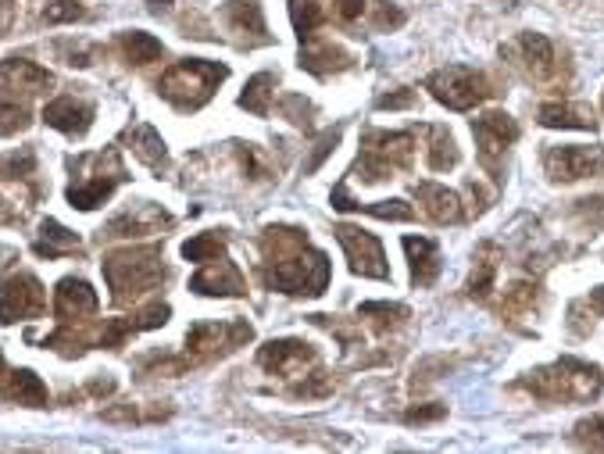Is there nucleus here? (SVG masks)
Returning a JSON list of instances; mask_svg holds the SVG:
<instances>
[{
	"label": "nucleus",
	"mask_w": 604,
	"mask_h": 454,
	"mask_svg": "<svg viewBox=\"0 0 604 454\" xmlns=\"http://www.w3.org/2000/svg\"><path fill=\"white\" fill-rule=\"evenodd\" d=\"M168 4H172V0H147V8H151V11H165Z\"/></svg>",
	"instance_id": "51"
},
{
	"label": "nucleus",
	"mask_w": 604,
	"mask_h": 454,
	"mask_svg": "<svg viewBox=\"0 0 604 454\" xmlns=\"http://www.w3.org/2000/svg\"><path fill=\"white\" fill-rule=\"evenodd\" d=\"M226 76H229V68L219 65V61L186 58V61H176V65L161 76L158 93L172 104V108L197 111L215 97V90L226 83Z\"/></svg>",
	"instance_id": "2"
},
{
	"label": "nucleus",
	"mask_w": 604,
	"mask_h": 454,
	"mask_svg": "<svg viewBox=\"0 0 604 454\" xmlns=\"http://www.w3.org/2000/svg\"><path fill=\"white\" fill-rule=\"evenodd\" d=\"M404 22V11L401 8H390L386 0L376 4V29H397Z\"/></svg>",
	"instance_id": "44"
},
{
	"label": "nucleus",
	"mask_w": 604,
	"mask_h": 454,
	"mask_svg": "<svg viewBox=\"0 0 604 454\" xmlns=\"http://www.w3.org/2000/svg\"><path fill=\"white\" fill-rule=\"evenodd\" d=\"M265 286L272 290H283V294H304V297H319L329 286V261L322 251H311V247H301V251L286 254V258H276L265 265L261 272Z\"/></svg>",
	"instance_id": "3"
},
{
	"label": "nucleus",
	"mask_w": 604,
	"mask_h": 454,
	"mask_svg": "<svg viewBox=\"0 0 604 454\" xmlns=\"http://www.w3.org/2000/svg\"><path fill=\"white\" fill-rule=\"evenodd\" d=\"M419 201L426 204V215L433 222H462L465 219V208H462V197L447 190V186L437 183H419L415 186Z\"/></svg>",
	"instance_id": "20"
},
{
	"label": "nucleus",
	"mask_w": 604,
	"mask_h": 454,
	"mask_svg": "<svg viewBox=\"0 0 604 454\" xmlns=\"http://www.w3.org/2000/svg\"><path fill=\"white\" fill-rule=\"evenodd\" d=\"M526 387L537 397H544V401H569V397L587 401V397L601 394L604 376L597 365L576 362V358H562V362L551 365V369L533 372V379H526Z\"/></svg>",
	"instance_id": "4"
},
{
	"label": "nucleus",
	"mask_w": 604,
	"mask_h": 454,
	"mask_svg": "<svg viewBox=\"0 0 604 454\" xmlns=\"http://www.w3.org/2000/svg\"><path fill=\"white\" fill-rule=\"evenodd\" d=\"M101 272L111 286L115 304H136L168 279L165 258L158 247H126L101 261Z\"/></svg>",
	"instance_id": "1"
},
{
	"label": "nucleus",
	"mask_w": 604,
	"mask_h": 454,
	"mask_svg": "<svg viewBox=\"0 0 604 454\" xmlns=\"http://www.w3.org/2000/svg\"><path fill=\"white\" fill-rule=\"evenodd\" d=\"M222 18L233 33H244L254 36L258 43H269V29H265V15H261V4L258 0H229L222 8Z\"/></svg>",
	"instance_id": "21"
},
{
	"label": "nucleus",
	"mask_w": 604,
	"mask_h": 454,
	"mask_svg": "<svg viewBox=\"0 0 604 454\" xmlns=\"http://www.w3.org/2000/svg\"><path fill=\"white\" fill-rule=\"evenodd\" d=\"M101 301H97V290H93L86 279L65 276L54 290V315H58L61 326H72V322H86L97 315Z\"/></svg>",
	"instance_id": "10"
},
{
	"label": "nucleus",
	"mask_w": 604,
	"mask_h": 454,
	"mask_svg": "<svg viewBox=\"0 0 604 454\" xmlns=\"http://www.w3.org/2000/svg\"><path fill=\"white\" fill-rule=\"evenodd\" d=\"M490 258L479 261V269L472 272L469 279V294L472 297H487L490 294V286H494V272H497V261H494V247H490Z\"/></svg>",
	"instance_id": "36"
},
{
	"label": "nucleus",
	"mask_w": 604,
	"mask_h": 454,
	"mask_svg": "<svg viewBox=\"0 0 604 454\" xmlns=\"http://www.w3.org/2000/svg\"><path fill=\"white\" fill-rule=\"evenodd\" d=\"M336 143H340V129H329V133H322V136H319V143H315V151H311V154H308V161H304V172H308V176H311V172H319L322 161H326L329 154L336 151Z\"/></svg>",
	"instance_id": "37"
},
{
	"label": "nucleus",
	"mask_w": 604,
	"mask_h": 454,
	"mask_svg": "<svg viewBox=\"0 0 604 454\" xmlns=\"http://www.w3.org/2000/svg\"><path fill=\"white\" fill-rule=\"evenodd\" d=\"M272 86H276V76H272V72H258V76L244 86V93H240V108L265 118L272 111Z\"/></svg>",
	"instance_id": "30"
},
{
	"label": "nucleus",
	"mask_w": 604,
	"mask_h": 454,
	"mask_svg": "<svg viewBox=\"0 0 604 454\" xmlns=\"http://www.w3.org/2000/svg\"><path fill=\"white\" fill-rule=\"evenodd\" d=\"M122 140L129 143V151L136 154V158L147 165V169H161L165 165V140H161V133L154 126H147V122H136V126L126 129V136Z\"/></svg>",
	"instance_id": "23"
},
{
	"label": "nucleus",
	"mask_w": 604,
	"mask_h": 454,
	"mask_svg": "<svg viewBox=\"0 0 604 454\" xmlns=\"http://www.w3.org/2000/svg\"><path fill=\"white\" fill-rule=\"evenodd\" d=\"M4 401L11 404H26V408H47L51 404V394L40 383V376L29 369H15L8 379V390H4Z\"/></svg>",
	"instance_id": "24"
},
{
	"label": "nucleus",
	"mask_w": 604,
	"mask_h": 454,
	"mask_svg": "<svg viewBox=\"0 0 604 454\" xmlns=\"http://www.w3.org/2000/svg\"><path fill=\"white\" fill-rule=\"evenodd\" d=\"M122 183H126V169L108 172V176H104V172H90V176H83L79 183L68 186V201L79 211H93V208H101Z\"/></svg>",
	"instance_id": "17"
},
{
	"label": "nucleus",
	"mask_w": 604,
	"mask_h": 454,
	"mask_svg": "<svg viewBox=\"0 0 604 454\" xmlns=\"http://www.w3.org/2000/svg\"><path fill=\"white\" fill-rule=\"evenodd\" d=\"M358 315H379L376 329L379 333H386L390 326H397L401 319H408V308H404V304H361Z\"/></svg>",
	"instance_id": "35"
},
{
	"label": "nucleus",
	"mask_w": 604,
	"mask_h": 454,
	"mask_svg": "<svg viewBox=\"0 0 604 454\" xmlns=\"http://www.w3.org/2000/svg\"><path fill=\"white\" fill-rule=\"evenodd\" d=\"M301 68H308L311 76H329L340 68H351V54L333 47V43H311L301 51Z\"/></svg>",
	"instance_id": "25"
},
{
	"label": "nucleus",
	"mask_w": 604,
	"mask_h": 454,
	"mask_svg": "<svg viewBox=\"0 0 604 454\" xmlns=\"http://www.w3.org/2000/svg\"><path fill=\"white\" fill-rule=\"evenodd\" d=\"M426 90L451 111H469L494 93L487 76H479L476 68H465V65H447L440 68V72H433V76L426 79Z\"/></svg>",
	"instance_id": "7"
},
{
	"label": "nucleus",
	"mask_w": 604,
	"mask_h": 454,
	"mask_svg": "<svg viewBox=\"0 0 604 454\" xmlns=\"http://www.w3.org/2000/svg\"><path fill=\"white\" fill-rule=\"evenodd\" d=\"M36 172V154L29 151H22V154H11L8 161H4V169H0V176L4 179H29Z\"/></svg>",
	"instance_id": "38"
},
{
	"label": "nucleus",
	"mask_w": 604,
	"mask_h": 454,
	"mask_svg": "<svg viewBox=\"0 0 604 454\" xmlns=\"http://www.w3.org/2000/svg\"><path fill=\"white\" fill-rule=\"evenodd\" d=\"M11 372H15V369H8V365H4V358H0V397H4V390H8Z\"/></svg>",
	"instance_id": "49"
},
{
	"label": "nucleus",
	"mask_w": 604,
	"mask_h": 454,
	"mask_svg": "<svg viewBox=\"0 0 604 454\" xmlns=\"http://www.w3.org/2000/svg\"><path fill=\"white\" fill-rule=\"evenodd\" d=\"M47 312V290L33 272H11L0 279V322L36 319Z\"/></svg>",
	"instance_id": "8"
},
{
	"label": "nucleus",
	"mask_w": 604,
	"mask_h": 454,
	"mask_svg": "<svg viewBox=\"0 0 604 454\" xmlns=\"http://www.w3.org/2000/svg\"><path fill=\"white\" fill-rule=\"evenodd\" d=\"M590 304H594V312L604 315V286H597L594 294H590Z\"/></svg>",
	"instance_id": "50"
},
{
	"label": "nucleus",
	"mask_w": 604,
	"mask_h": 454,
	"mask_svg": "<svg viewBox=\"0 0 604 454\" xmlns=\"http://www.w3.org/2000/svg\"><path fill=\"white\" fill-rule=\"evenodd\" d=\"M54 86V76L47 68H40L29 58H8L0 65V93L4 90H22V93H43Z\"/></svg>",
	"instance_id": "18"
},
{
	"label": "nucleus",
	"mask_w": 604,
	"mask_h": 454,
	"mask_svg": "<svg viewBox=\"0 0 604 454\" xmlns=\"http://www.w3.org/2000/svg\"><path fill=\"white\" fill-rule=\"evenodd\" d=\"M415 140L412 133H379V129H369L365 140H361V158H358V172L365 183H379L394 169H404L412 161Z\"/></svg>",
	"instance_id": "6"
},
{
	"label": "nucleus",
	"mask_w": 604,
	"mask_h": 454,
	"mask_svg": "<svg viewBox=\"0 0 604 454\" xmlns=\"http://www.w3.org/2000/svg\"><path fill=\"white\" fill-rule=\"evenodd\" d=\"M472 133H476V147L479 154H483V161H494L497 154H504L519 140L515 118L504 115V111H490V115L476 118V122H472Z\"/></svg>",
	"instance_id": "13"
},
{
	"label": "nucleus",
	"mask_w": 604,
	"mask_h": 454,
	"mask_svg": "<svg viewBox=\"0 0 604 454\" xmlns=\"http://www.w3.org/2000/svg\"><path fill=\"white\" fill-rule=\"evenodd\" d=\"M33 251L40 258H65V254H79L83 251V240H79L72 229H65L58 219H47L40 226V236L33 240Z\"/></svg>",
	"instance_id": "22"
},
{
	"label": "nucleus",
	"mask_w": 604,
	"mask_h": 454,
	"mask_svg": "<svg viewBox=\"0 0 604 454\" xmlns=\"http://www.w3.org/2000/svg\"><path fill=\"white\" fill-rule=\"evenodd\" d=\"M190 290L204 297H244L247 283H244V272L236 269L233 261L215 258V261H204V269L190 279Z\"/></svg>",
	"instance_id": "11"
},
{
	"label": "nucleus",
	"mask_w": 604,
	"mask_h": 454,
	"mask_svg": "<svg viewBox=\"0 0 604 454\" xmlns=\"http://www.w3.org/2000/svg\"><path fill=\"white\" fill-rule=\"evenodd\" d=\"M415 90H401V93H386V97H379V108L383 111H401V108H415Z\"/></svg>",
	"instance_id": "45"
},
{
	"label": "nucleus",
	"mask_w": 604,
	"mask_h": 454,
	"mask_svg": "<svg viewBox=\"0 0 604 454\" xmlns=\"http://www.w3.org/2000/svg\"><path fill=\"white\" fill-rule=\"evenodd\" d=\"M336 240H340V247L347 251V261H351L354 276L390 279V265H386L383 244H379L372 233L354 229V226H336Z\"/></svg>",
	"instance_id": "9"
},
{
	"label": "nucleus",
	"mask_w": 604,
	"mask_h": 454,
	"mask_svg": "<svg viewBox=\"0 0 604 454\" xmlns=\"http://www.w3.org/2000/svg\"><path fill=\"white\" fill-rule=\"evenodd\" d=\"M43 122L65 136H86L93 126V104L76 101V97H58L43 108Z\"/></svg>",
	"instance_id": "15"
},
{
	"label": "nucleus",
	"mask_w": 604,
	"mask_h": 454,
	"mask_svg": "<svg viewBox=\"0 0 604 454\" xmlns=\"http://www.w3.org/2000/svg\"><path fill=\"white\" fill-rule=\"evenodd\" d=\"M404 251H408V265H412V279L419 286H429L440 276V247L429 236H404Z\"/></svg>",
	"instance_id": "19"
},
{
	"label": "nucleus",
	"mask_w": 604,
	"mask_h": 454,
	"mask_svg": "<svg viewBox=\"0 0 604 454\" xmlns=\"http://www.w3.org/2000/svg\"><path fill=\"white\" fill-rule=\"evenodd\" d=\"M29 108L18 104L15 97H0V136H18L29 129Z\"/></svg>",
	"instance_id": "33"
},
{
	"label": "nucleus",
	"mask_w": 604,
	"mask_h": 454,
	"mask_svg": "<svg viewBox=\"0 0 604 454\" xmlns=\"http://www.w3.org/2000/svg\"><path fill=\"white\" fill-rule=\"evenodd\" d=\"M308 362H315V347L304 344V340H269V344L258 351V365L265 372H276V376H294L297 369H304Z\"/></svg>",
	"instance_id": "14"
},
{
	"label": "nucleus",
	"mask_w": 604,
	"mask_h": 454,
	"mask_svg": "<svg viewBox=\"0 0 604 454\" xmlns=\"http://www.w3.org/2000/svg\"><path fill=\"white\" fill-rule=\"evenodd\" d=\"M11 18H15V0H0V36L8 33Z\"/></svg>",
	"instance_id": "48"
},
{
	"label": "nucleus",
	"mask_w": 604,
	"mask_h": 454,
	"mask_svg": "<svg viewBox=\"0 0 604 454\" xmlns=\"http://www.w3.org/2000/svg\"><path fill=\"white\" fill-rule=\"evenodd\" d=\"M547 176L562 179V183H572V179H583L590 172H601L604 158L597 147H551L544 158Z\"/></svg>",
	"instance_id": "12"
},
{
	"label": "nucleus",
	"mask_w": 604,
	"mask_h": 454,
	"mask_svg": "<svg viewBox=\"0 0 604 454\" xmlns=\"http://www.w3.org/2000/svg\"><path fill=\"white\" fill-rule=\"evenodd\" d=\"M283 115L290 118V122H297V126H311V104L304 101V97H297V93H286L283 97Z\"/></svg>",
	"instance_id": "42"
},
{
	"label": "nucleus",
	"mask_w": 604,
	"mask_h": 454,
	"mask_svg": "<svg viewBox=\"0 0 604 454\" xmlns=\"http://www.w3.org/2000/svg\"><path fill=\"white\" fill-rule=\"evenodd\" d=\"M168 226H172V215H165V211L154 208V204H140L136 211H126V215L111 219L108 226L101 229V236H108V240H115V236H151Z\"/></svg>",
	"instance_id": "16"
},
{
	"label": "nucleus",
	"mask_w": 604,
	"mask_h": 454,
	"mask_svg": "<svg viewBox=\"0 0 604 454\" xmlns=\"http://www.w3.org/2000/svg\"><path fill=\"white\" fill-rule=\"evenodd\" d=\"M118 51H122V58H126L129 65H151V61H158L161 54H165V43H161L158 36L133 29V33L118 36Z\"/></svg>",
	"instance_id": "26"
},
{
	"label": "nucleus",
	"mask_w": 604,
	"mask_h": 454,
	"mask_svg": "<svg viewBox=\"0 0 604 454\" xmlns=\"http://www.w3.org/2000/svg\"><path fill=\"white\" fill-rule=\"evenodd\" d=\"M444 415H447L444 404H419V408H408V415H404V419L412 422V426H415V422L422 426V422H437V419H444Z\"/></svg>",
	"instance_id": "43"
},
{
	"label": "nucleus",
	"mask_w": 604,
	"mask_h": 454,
	"mask_svg": "<svg viewBox=\"0 0 604 454\" xmlns=\"http://www.w3.org/2000/svg\"><path fill=\"white\" fill-rule=\"evenodd\" d=\"M254 337L251 322H197V326L186 333V358H179L172 369H186V365H201L211 358H222V354L244 347Z\"/></svg>",
	"instance_id": "5"
},
{
	"label": "nucleus",
	"mask_w": 604,
	"mask_h": 454,
	"mask_svg": "<svg viewBox=\"0 0 604 454\" xmlns=\"http://www.w3.org/2000/svg\"><path fill=\"white\" fill-rule=\"evenodd\" d=\"M333 394V379L326 376V372H315V376H308L301 383V387H294V397H304V401H311V397H326Z\"/></svg>",
	"instance_id": "40"
},
{
	"label": "nucleus",
	"mask_w": 604,
	"mask_h": 454,
	"mask_svg": "<svg viewBox=\"0 0 604 454\" xmlns=\"http://www.w3.org/2000/svg\"><path fill=\"white\" fill-rule=\"evenodd\" d=\"M429 169L433 172H451L458 161H462V151H458V143H454V136L447 133V129L440 126H429Z\"/></svg>",
	"instance_id": "28"
},
{
	"label": "nucleus",
	"mask_w": 604,
	"mask_h": 454,
	"mask_svg": "<svg viewBox=\"0 0 604 454\" xmlns=\"http://www.w3.org/2000/svg\"><path fill=\"white\" fill-rule=\"evenodd\" d=\"M333 11L340 22H358L365 11V0H333Z\"/></svg>",
	"instance_id": "46"
},
{
	"label": "nucleus",
	"mask_w": 604,
	"mask_h": 454,
	"mask_svg": "<svg viewBox=\"0 0 604 454\" xmlns=\"http://www.w3.org/2000/svg\"><path fill=\"white\" fill-rule=\"evenodd\" d=\"M519 51H522V61L529 65V72L533 76H551V68H554V47L547 36L540 33H522L519 36Z\"/></svg>",
	"instance_id": "27"
},
{
	"label": "nucleus",
	"mask_w": 604,
	"mask_h": 454,
	"mask_svg": "<svg viewBox=\"0 0 604 454\" xmlns=\"http://www.w3.org/2000/svg\"><path fill=\"white\" fill-rule=\"evenodd\" d=\"M322 8L315 4V0H290V22H294L297 36H301V43L315 40V29L322 26Z\"/></svg>",
	"instance_id": "31"
},
{
	"label": "nucleus",
	"mask_w": 604,
	"mask_h": 454,
	"mask_svg": "<svg viewBox=\"0 0 604 454\" xmlns=\"http://www.w3.org/2000/svg\"><path fill=\"white\" fill-rule=\"evenodd\" d=\"M226 254V236L222 233H197L193 240H186L183 244V258L186 261H215Z\"/></svg>",
	"instance_id": "32"
},
{
	"label": "nucleus",
	"mask_w": 604,
	"mask_h": 454,
	"mask_svg": "<svg viewBox=\"0 0 604 454\" xmlns=\"http://www.w3.org/2000/svg\"><path fill=\"white\" fill-rule=\"evenodd\" d=\"M86 11L79 8L76 0H54V4H47V11H43V18H47V26H61V22H76V18H83Z\"/></svg>",
	"instance_id": "39"
},
{
	"label": "nucleus",
	"mask_w": 604,
	"mask_h": 454,
	"mask_svg": "<svg viewBox=\"0 0 604 454\" xmlns=\"http://www.w3.org/2000/svg\"><path fill=\"white\" fill-rule=\"evenodd\" d=\"M540 126H547V129H590V133H594L597 122L587 115V111L569 108V104H544V108H540Z\"/></svg>",
	"instance_id": "29"
},
{
	"label": "nucleus",
	"mask_w": 604,
	"mask_h": 454,
	"mask_svg": "<svg viewBox=\"0 0 604 454\" xmlns=\"http://www.w3.org/2000/svg\"><path fill=\"white\" fill-rule=\"evenodd\" d=\"M333 208H336V211H358V201H354V197L347 194V186H344V183H340V186L333 190Z\"/></svg>",
	"instance_id": "47"
},
{
	"label": "nucleus",
	"mask_w": 604,
	"mask_h": 454,
	"mask_svg": "<svg viewBox=\"0 0 604 454\" xmlns=\"http://www.w3.org/2000/svg\"><path fill=\"white\" fill-rule=\"evenodd\" d=\"M358 211L376 215V219H390V222H412L415 219V208L412 204H404V201H376V204L358 201Z\"/></svg>",
	"instance_id": "34"
},
{
	"label": "nucleus",
	"mask_w": 604,
	"mask_h": 454,
	"mask_svg": "<svg viewBox=\"0 0 604 454\" xmlns=\"http://www.w3.org/2000/svg\"><path fill=\"white\" fill-rule=\"evenodd\" d=\"M576 437H579V444L601 447V451H604V415H594V419L579 422V426H576Z\"/></svg>",
	"instance_id": "41"
}]
</instances>
